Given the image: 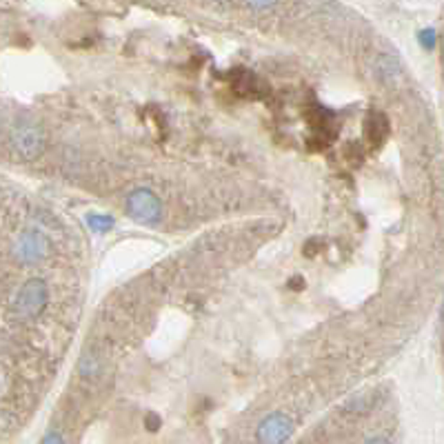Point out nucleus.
<instances>
[{
  "label": "nucleus",
  "mask_w": 444,
  "mask_h": 444,
  "mask_svg": "<svg viewBox=\"0 0 444 444\" xmlns=\"http://www.w3.org/2000/svg\"><path fill=\"white\" fill-rule=\"evenodd\" d=\"M127 214L140 225H155L162 218V204L149 189H136L127 195Z\"/></svg>",
  "instance_id": "nucleus-2"
},
{
  "label": "nucleus",
  "mask_w": 444,
  "mask_h": 444,
  "mask_svg": "<svg viewBox=\"0 0 444 444\" xmlns=\"http://www.w3.org/2000/svg\"><path fill=\"white\" fill-rule=\"evenodd\" d=\"M293 436V420L284 413H271L258 424L256 438L260 444H284Z\"/></svg>",
  "instance_id": "nucleus-3"
},
{
  "label": "nucleus",
  "mask_w": 444,
  "mask_h": 444,
  "mask_svg": "<svg viewBox=\"0 0 444 444\" xmlns=\"http://www.w3.org/2000/svg\"><path fill=\"white\" fill-rule=\"evenodd\" d=\"M11 145H14L16 153H20L22 158L29 160V158H36V155H41L45 147V138L36 125H20L14 129V134H11Z\"/></svg>",
  "instance_id": "nucleus-5"
},
{
  "label": "nucleus",
  "mask_w": 444,
  "mask_h": 444,
  "mask_svg": "<svg viewBox=\"0 0 444 444\" xmlns=\"http://www.w3.org/2000/svg\"><path fill=\"white\" fill-rule=\"evenodd\" d=\"M47 300H49L47 284L41 278H32L20 286V291L14 298V305H11V311L20 320H32L41 316L43 309L47 307Z\"/></svg>",
  "instance_id": "nucleus-1"
},
{
  "label": "nucleus",
  "mask_w": 444,
  "mask_h": 444,
  "mask_svg": "<svg viewBox=\"0 0 444 444\" xmlns=\"http://www.w3.org/2000/svg\"><path fill=\"white\" fill-rule=\"evenodd\" d=\"M367 444H389L387 440H382V438H375V440H369Z\"/></svg>",
  "instance_id": "nucleus-12"
},
{
  "label": "nucleus",
  "mask_w": 444,
  "mask_h": 444,
  "mask_svg": "<svg viewBox=\"0 0 444 444\" xmlns=\"http://www.w3.org/2000/svg\"><path fill=\"white\" fill-rule=\"evenodd\" d=\"M247 7H251V9H260V11H269V9H276L278 3H249Z\"/></svg>",
  "instance_id": "nucleus-11"
},
{
  "label": "nucleus",
  "mask_w": 444,
  "mask_h": 444,
  "mask_svg": "<svg viewBox=\"0 0 444 444\" xmlns=\"http://www.w3.org/2000/svg\"><path fill=\"white\" fill-rule=\"evenodd\" d=\"M41 444H62V438H60L58 431H49V433L43 438V442H41Z\"/></svg>",
  "instance_id": "nucleus-10"
},
{
  "label": "nucleus",
  "mask_w": 444,
  "mask_h": 444,
  "mask_svg": "<svg viewBox=\"0 0 444 444\" xmlns=\"http://www.w3.org/2000/svg\"><path fill=\"white\" fill-rule=\"evenodd\" d=\"M420 43L426 47V49H433L436 47V32L433 29H426L420 34Z\"/></svg>",
  "instance_id": "nucleus-9"
},
{
  "label": "nucleus",
  "mask_w": 444,
  "mask_h": 444,
  "mask_svg": "<svg viewBox=\"0 0 444 444\" xmlns=\"http://www.w3.org/2000/svg\"><path fill=\"white\" fill-rule=\"evenodd\" d=\"M14 254H16V258L20 260V263L36 265V263H41V260L47 258V254H49V240L45 238V233L36 231V229H29V231H25L22 236L16 240Z\"/></svg>",
  "instance_id": "nucleus-4"
},
{
  "label": "nucleus",
  "mask_w": 444,
  "mask_h": 444,
  "mask_svg": "<svg viewBox=\"0 0 444 444\" xmlns=\"http://www.w3.org/2000/svg\"><path fill=\"white\" fill-rule=\"evenodd\" d=\"M78 371H81L83 377H94L100 371V360L94 354H87L78 362Z\"/></svg>",
  "instance_id": "nucleus-7"
},
{
  "label": "nucleus",
  "mask_w": 444,
  "mask_h": 444,
  "mask_svg": "<svg viewBox=\"0 0 444 444\" xmlns=\"http://www.w3.org/2000/svg\"><path fill=\"white\" fill-rule=\"evenodd\" d=\"M87 225L94 231H109L113 227V218L109 216H87Z\"/></svg>",
  "instance_id": "nucleus-8"
},
{
  "label": "nucleus",
  "mask_w": 444,
  "mask_h": 444,
  "mask_svg": "<svg viewBox=\"0 0 444 444\" xmlns=\"http://www.w3.org/2000/svg\"><path fill=\"white\" fill-rule=\"evenodd\" d=\"M384 132H387V120L382 118V116H369L367 136H369L373 142H380V140L384 138Z\"/></svg>",
  "instance_id": "nucleus-6"
}]
</instances>
